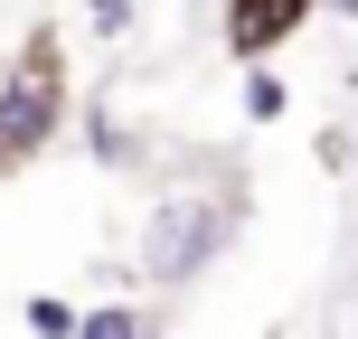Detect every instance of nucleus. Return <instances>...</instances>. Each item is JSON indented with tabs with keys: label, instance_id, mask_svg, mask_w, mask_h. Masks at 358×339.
<instances>
[{
	"label": "nucleus",
	"instance_id": "obj_7",
	"mask_svg": "<svg viewBox=\"0 0 358 339\" xmlns=\"http://www.w3.org/2000/svg\"><path fill=\"white\" fill-rule=\"evenodd\" d=\"M236 104H245V123H283L292 113V85L273 66H245V85H236Z\"/></svg>",
	"mask_w": 358,
	"mask_h": 339
},
{
	"label": "nucleus",
	"instance_id": "obj_6",
	"mask_svg": "<svg viewBox=\"0 0 358 339\" xmlns=\"http://www.w3.org/2000/svg\"><path fill=\"white\" fill-rule=\"evenodd\" d=\"M76 321H85V302H66V292H29L19 302V330L29 339H76Z\"/></svg>",
	"mask_w": 358,
	"mask_h": 339
},
{
	"label": "nucleus",
	"instance_id": "obj_3",
	"mask_svg": "<svg viewBox=\"0 0 358 339\" xmlns=\"http://www.w3.org/2000/svg\"><path fill=\"white\" fill-rule=\"evenodd\" d=\"M311 19H321V0H227V10H217V48H227L236 66H273Z\"/></svg>",
	"mask_w": 358,
	"mask_h": 339
},
{
	"label": "nucleus",
	"instance_id": "obj_8",
	"mask_svg": "<svg viewBox=\"0 0 358 339\" xmlns=\"http://www.w3.org/2000/svg\"><path fill=\"white\" fill-rule=\"evenodd\" d=\"M132 19H142V0H85V29L104 38V48H113V38H132Z\"/></svg>",
	"mask_w": 358,
	"mask_h": 339
},
{
	"label": "nucleus",
	"instance_id": "obj_4",
	"mask_svg": "<svg viewBox=\"0 0 358 339\" xmlns=\"http://www.w3.org/2000/svg\"><path fill=\"white\" fill-rule=\"evenodd\" d=\"M76 339H161V311H151V302H132V292H113V302H85Z\"/></svg>",
	"mask_w": 358,
	"mask_h": 339
},
{
	"label": "nucleus",
	"instance_id": "obj_2",
	"mask_svg": "<svg viewBox=\"0 0 358 339\" xmlns=\"http://www.w3.org/2000/svg\"><path fill=\"white\" fill-rule=\"evenodd\" d=\"M76 123V75H66V38L57 19H29L19 57L0 66V179H19L29 161H48Z\"/></svg>",
	"mask_w": 358,
	"mask_h": 339
},
{
	"label": "nucleus",
	"instance_id": "obj_9",
	"mask_svg": "<svg viewBox=\"0 0 358 339\" xmlns=\"http://www.w3.org/2000/svg\"><path fill=\"white\" fill-rule=\"evenodd\" d=\"M311 151H321V170H330V179H340V170L358 161V142H349V132H321V142H311Z\"/></svg>",
	"mask_w": 358,
	"mask_h": 339
},
{
	"label": "nucleus",
	"instance_id": "obj_1",
	"mask_svg": "<svg viewBox=\"0 0 358 339\" xmlns=\"http://www.w3.org/2000/svg\"><path fill=\"white\" fill-rule=\"evenodd\" d=\"M245 208H255V189H245L236 170L217 179V189H170L161 208L142 217V283H161V292L208 283L217 254L245 236Z\"/></svg>",
	"mask_w": 358,
	"mask_h": 339
},
{
	"label": "nucleus",
	"instance_id": "obj_10",
	"mask_svg": "<svg viewBox=\"0 0 358 339\" xmlns=\"http://www.w3.org/2000/svg\"><path fill=\"white\" fill-rule=\"evenodd\" d=\"M321 10H340V19H358V0H321Z\"/></svg>",
	"mask_w": 358,
	"mask_h": 339
},
{
	"label": "nucleus",
	"instance_id": "obj_5",
	"mask_svg": "<svg viewBox=\"0 0 358 339\" xmlns=\"http://www.w3.org/2000/svg\"><path fill=\"white\" fill-rule=\"evenodd\" d=\"M85 161H94V170H142V142L94 104V113H85Z\"/></svg>",
	"mask_w": 358,
	"mask_h": 339
}]
</instances>
